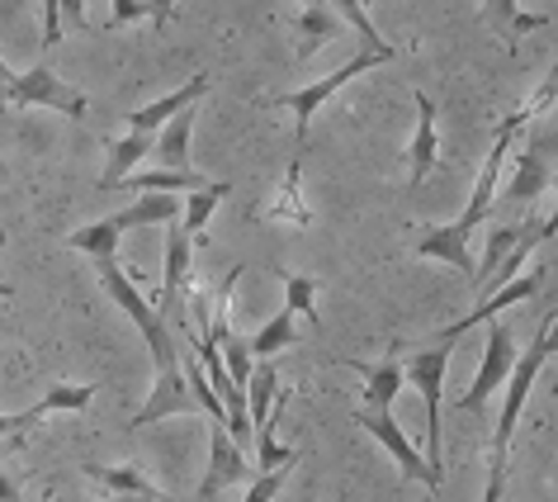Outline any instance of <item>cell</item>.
Masks as SVG:
<instances>
[{
  "instance_id": "cell-1",
  "label": "cell",
  "mask_w": 558,
  "mask_h": 502,
  "mask_svg": "<svg viewBox=\"0 0 558 502\" xmlns=\"http://www.w3.org/2000/svg\"><path fill=\"white\" fill-rule=\"evenodd\" d=\"M544 109H554V76H549V86H539L535 91V100L521 105L515 115L501 123L497 138H493V147H487V157L478 166V180H473V194H469V208L459 214L454 223H445V228H430L422 242H416V256H436L445 261V266H454L459 275H464L469 285H478V266H473V251H469V237L473 228L493 214V204H497V186H501V171H507V152H511V138L525 129L530 119H539Z\"/></svg>"
},
{
  "instance_id": "cell-2",
  "label": "cell",
  "mask_w": 558,
  "mask_h": 502,
  "mask_svg": "<svg viewBox=\"0 0 558 502\" xmlns=\"http://www.w3.org/2000/svg\"><path fill=\"white\" fill-rule=\"evenodd\" d=\"M554 323H558V309L549 303V313L539 318V327H535V342L525 346V351H515V366L507 374V403H501V413H497V431H493V459H507L511 451V431L515 422H521V413H525V398H530V389H535L539 380V370H544V360L554 356Z\"/></svg>"
},
{
  "instance_id": "cell-3",
  "label": "cell",
  "mask_w": 558,
  "mask_h": 502,
  "mask_svg": "<svg viewBox=\"0 0 558 502\" xmlns=\"http://www.w3.org/2000/svg\"><path fill=\"white\" fill-rule=\"evenodd\" d=\"M95 266H100L105 295L133 318L137 332H143V342H147V351H151V366H157V370H175L180 366V337L171 332V323H166V318L143 299V289H137L129 275H123L119 261H95Z\"/></svg>"
},
{
  "instance_id": "cell-4",
  "label": "cell",
  "mask_w": 558,
  "mask_h": 502,
  "mask_svg": "<svg viewBox=\"0 0 558 502\" xmlns=\"http://www.w3.org/2000/svg\"><path fill=\"white\" fill-rule=\"evenodd\" d=\"M454 360V342H436L430 351H416L408 366H402V380L416 384L422 394V408H426V451L422 459L445 479V427H440V394H445V370Z\"/></svg>"
},
{
  "instance_id": "cell-5",
  "label": "cell",
  "mask_w": 558,
  "mask_h": 502,
  "mask_svg": "<svg viewBox=\"0 0 558 502\" xmlns=\"http://www.w3.org/2000/svg\"><path fill=\"white\" fill-rule=\"evenodd\" d=\"M398 58V48H388V52H355L345 67H337V72H327L323 81H313V86H303V91H289V95H275L270 105H284V109H294V129H299V152H308V129H313V115L323 109L331 95H337L351 76H365L369 67H379V62H393Z\"/></svg>"
},
{
  "instance_id": "cell-6",
  "label": "cell",
  "mask_w": 558,
  "mask_h": 502,
  "mask_svg": "<svg viewBox=\"0 0 558 502\" xmlns=\"http://www.w3.org/2000/svg\"><path fill=\"white\" fill-rule=\"evenodd\" d=\"M0 100H5V105H20V109H29V105L58 109V115H66V119H86V109H90L86 95L66 86V81L48 67V58L34 62L29 72H15V76H10L5 91H0Z\"/></svg>"
},
{
  "instance_id": "cell-7",
  "label": "cell",
  "mask_w": 558,
  "mask_h": 502,
  "mask_svg": "<svg viewBox=\"0 0 558 502\" xmlns=\"http://www.w3.org/2000/svg\"><path fill=\"white\" fill-rule=\"evenodd\" d=\"M549 186H554V119H539L530 147L515 152L511 180L497 186V194L507 200V208H521V204H535Z\"/></svg>"
},
{
  "instance_id": "cell-8",
  "label": "cell",
  "mask_w": 558,
  "mask_h": 502,
  "mask_svg": "<svg viewBox=\"0 0 558 502\" xmlns=\"http://www.w3.org/2000/svg\"><path fill=\"white\" fill-rule=\"evenodd\" d=\"M256 479V469H251V451H242L228 427L222 422H208V465H204V479H199V502H214L218 493H228L236 483H251Z\"/></svg>"
},
{
  "instance_id": "cell-9",
  "label": "cell",
  "mask_w": 558,
  "mask_h": 502,
  "mask_svg": "<svg viewBox=\"0 0 558 502\" xmlns=\"http://www.w3.org/2000/svg\"><path fill=\"white\" fill-rule=\"evenodd\" d=\"M355 427H365L369 431V437L374 441H379L384 445V451L388 455H393L398 459V474H402V479H408V483H422V488H430V493H440V474L436 469H430L426 465V459H422V451H416V445L408 441V431H402L398 427V417H388V413H365V408H355Z\"/></svg>"
},
{
  "instance_id": "cell-10",
  "label": "cell",
  "mask_w": 558,
  "mask_h": 502,
  "mask_svg": "<svg viewBox=\"0 0 558 502\" xmlns=\"http://www.w3.org/2000/svg\"><path fill=\"white\" fill-rule=\"evenodd\" d=\"M487 327V346H483V366H478V380L469 384V394L454 403L459 413H473L478 417L483 408H487V398L497 394L501 384H507V374H511V366H515V342H511V327L507 323H483Z\"/></svg>"
},
{
  "instance_id": "cell-11",
  "label": "cell",
  "mask_w": 558,
  "mask_h": 502,
  "mask_svg": "<svg viewBox=\"0 0 558 502\" xmlns=\"http://www.w3.org/2000/svg\"><path fill=\"white\" fill-rule=\"evenodd\" d=\"M539 285H544V266H539V261H530V266L515 275V280H507L501 289H493V295H483L464 318H459V323H450L445 332H436V342H454V337H464V332H473V327L493 323L501 309H511V303H525L530 295H539Z\"/></svg>"
},
{
  "instance_id": "cell-12",
  "label": "cell",
  "mask_w": 558,
  "mask_h": 502,
  "mask_svg": "<svg viewBox=\"0 0 558 502\" xmlns=\"http://www.w3.org/2000/svg\"><path fill=\"white\" fill-rule=\"evenodd\" d=\"M190 413H199L194 408V394H190V384H185V374L175 370H157V384H151V394L147 403L129 417V431H143L151 422H166V417H190Z\"/></svg>"
},
{
  "instance_id": "cell-13",
  "label": "cell",
  "mask_w": 558,
  "mask_h": 502,
  "mask_svg": "<svg viewBox=\"0 0 558 502\" xmlns=\"http://www.w3.org/2000/svg\"><path fill=\"white\" fill-rule=\"evenodd\" d=\"M416 100V133H412V147H408V157H412V171H408V190H422L426 186V176L436 171V157H440V138H436V100H430L426 91H416L412 95Z\"/></svg>"
},
{
  "instance_id": "cell-14",
  "label": "cell",
  "mask_w": 558,
  "mask_h": 502,
  "mask_svg": "<svg viewBox=\"0 0 558 502\" xmlns=\"http://www.w3.org/2000/svg\"><path fill=\"white\" fill-rule=\"evenodd\" d=\"M190 251H194V237L185 228H166V247H161V261H166V271H161V303H151L166 323H171V309H180V289H185L190 280Z\"/></svg>"
},
{
  "instance_id": "cell-15",
  "label": "cell",
  "mask_w": 558,
  "mask_h": 502,
  "mask_svg": "<svg viewBox=\"0 0 558 502\" xmlns=\"http://www.w3.org/2000/svg\"><path fill=\"white\" fill-rule=\"evenodd\" d=\"M204 95H208V72H194V76H190L180 91L161 95V100H151V105L137 109V115H129V129H133V133H157L161 123H171V119H175L185 105H199Z\"/></svg>"
},
{
  "instance_id": "cell-16",
  "label": "cell",
  "mask_w": 558,
  "mask_h": 502,
  "mask_svg": "<svg viewBox=\"0 0 558 502\" xmlns=\"http://www.w3.org/2000/svg\"><path fill=\"white\" fill-rule=\"evenodd\" d=\"M194 115L199 105H185L171 123H161L151 133V152L161 157V171H190V133H194Z\"/></svg>"
},
{
  "instance_id": "cell-17",
  "label": "cell",
  "mask_w": 558,
  "mask_h": 502,
  "mask_svg": "<svg viewBox=\"0 0 558 502\" xmlns=\"http://www.w3.org/2000/svg\"><path fill=\"white\" fill-rule=\"evenodd\" d=\"M86 479L109 488V498H119V502H166L157 483L143 479L137 469H123V465H86Z\"/></svg>"
},
{
  "instance_id": "cell-18",
  "label": "cell",
  "mask_w": 558,
  "mask_h": 502,
  "mask_svg": "<svg viewBox=\"0 0 558 502\" xmlns=\"http://www.w3.org/2000/svg\"><path fill=\"white\" fill-rule=\"evenodd\" d=\"M360 380H365V389H360V408L365 413H393L402 384H408L398 356H388L384 366H374V370H360Z\"/></svg>"
},
{
  "instance_id": "cell-19",
  "label": "cell",
  "mask_w": 558,
  "mask_h": 502,
  "mask_svg": "<svg viewBox=\"0 0 558 502\" xmlns=\"http://www.w3.org/2000/svg\"><path fill=\"white\" fill-rule=\"evenodd\" d=\"M151 152V133H123L119 143H109V162H105V171H100V190H119L123 180L133 176V166L143 162Z\"/></svg>"
},
{
  "instance_id": "cell-20",
  "label": "cell",
  "mask_w": 558,
  "mask_h": 502,
  "mask_svg": "<svg viewBox=\"0 0 558 502\" xmlns=\"http://www.w3.org/2000/svg\"><path fill=\"white\" fill-rule=\"evenodd\" d=\"M483 10H487V20H493V29L497 38H507V44L515 48V38H525V34H535V29H549V15H530V10H521V0H483Z\"/></svg>"
},
{
  "instance_id": "cell-21",
  "label": "cell",
  "mask_w": 558,
  "mask_h": 502,
  "mask_svg": "<svg viewBox=\"0 0 558 502\" xmlns=\"http://www.w3.org/2000/svg\"><path fill=\"white\" fill-rule=\"evenodd\" d=\"M232 180H208V186L199 190H185V204H180V228H185L190 237L208 228V218H214V208L228 200Z\"/></svg>"
},
{
  "instance_id": "cell-22",
  "label": "cell",
  "mask_w": 558,
  "mask_h": 502,
  "mask_svg": "<svg viewBox=\"0 0 558 502\" xmlns=\"http://www.w3.org/2000/svg\"><path fill=\"white\" fill-rule=\"evenodd\" d=\"M327 10H337V15L351 24V29H360V52H388V48H393L379 29H374L365 0H327Z\"/></svg>"
},
{
  "instance_id": "cell-23",
  "label": "cell",
  "mask_w": 558,
  "mask_h": 502,
  "mask_svg": "<svg viewBox=\"0 0 558 502\" xmlns=\"http://www.w3.org/2000/svg\"><path fill=\"white\" fill-rule=\"evenodd\" d=\"M294 323H299V318H294V313H289V309H284V313H275V318H270V323H265V327L256 332V337H251V342H246V351H251V360H275V356H279V351H284V346H289V342H294Z\"/></svg>"
},
{
  "instance_id": "cell-24",
  "label": "cell",
  "mask_w": 558,
  "mask_h": 502,
  "mask_svg": "<svg viewBox=\"0 0 558 502\" xmlns=\"http://www.w3.org/2000/svg\"><path fill=\"white\" fill-rule=\"evenodd\" d=\"M279 285H284V309L303 318V323L323 327V318H317V280L313 275H284L279 271Z\"/></svg>"
},
{
  "instance_id": "cell-25",
  "label": "cell",
  "mask_w": 558,
  "mask_h": 502,
  "mask_svg": "<svg viewBox=\"0 0 558 502\" xmlns=\"http://www.w3.org/2000/svg\"><path fill=\"white\" fill-rule=\"evenodd\" d=\"M95 394H100V384H58L52 394L38 398V413H86Z\"/></svg>"
},
{
  "instance_id": "cell-26",
  "label": "cell",
  "mask_w": 558,
  "mask_h": 502,
  "mask_svg": "<svg viewBox=\"0 0 558 502\" xmlns=\"http://www.w3.org/2000/svg\"><path fill=\"white\" fill-rule=\"evenodd\" d=\"M299 176H303V152H294V162H289V176H284V186H279V200L270 208V218L308 223V208H303V200H299Z\"/></svg>"
},
{
  "instance_id": "cell-27",
  "label": "cell",
  "mask_w": 558,
  "mask_h": 502,
  "mask_svg": "<svg viewBox=\"0 0 558 502\" xmlns=\"http://www.w3.org/2000/svg\"><path fill=\"white\" fill-rule=\"evenodd\" d=\"M521 242V223H511V228H493L487 232V251H483V266H478V285L487 280V275H493L497 266H501V256H507V251ZM473 285V289H478Z\"/></svg>"
},
{
  "instance_id": "cell-28",
  "label": "cell",
  "mask_w": 558,
  "mask_h": 502,
  "mask_svg": "<svg viewBox=\"0 0 558 502\" xmlns=\"http://www.w3.org/2000/svg\"><path fill=\"white\" fill-rule=\"evenodd\" d=\"M294 474V465H284V469H270V474H256V479L246 483V498L242 502H275L279 493H284V479Z\"/></svg>"
},
{
  "instance_id": "cell-29",
  "label": "cell",
  "mask_w": 558,
  "mask_h": 502,
  "mask_svg": "<svg viewBox=\"0 0 558 502\" xmlns=\"http://www.w3.org/2000/svg\"><path fill=\"white\" fill-rule=\"evenodd\" d=\"M303 34H308V48L303 52L331 44V38H337V15H327V5L323 10H303Z\"/></svg>"
},
{
  "instance_id": "cell-30",
  "label": "cell",
  "mask_w": 558,
  "mask_h": 502,
  "mask_svg": "<svg viewBox=\"0 0 558 502\" xmlns=\"http://www.w3.org/2000/svg\"><path fill=\"white\" fill-rule=\"evenodd\" d=\"M62 44V5L58 0H44V38H38V48H44V58L52 48Z\"/></svg>"
},
{
  "instance_id": "cell-31",
  "label": "cell",
  "mask_w": 558,
  "mask_h": 502,
  "mask_svg": "<svg viewBox=\"0 0 558 502\" xmlns=\"http://www.w3.org/2000/svg\"><path fill=\"white\" fill-rule=\"evenodd\" d=\"M38 403L34 408H24V413H0V441H10V437H24V427H34L38 422Z\"/></svg>"
},
{
  "instance_id": "cell-32",
  "label": "cell",
  "mask_w": 558,
  "mask_h": 502,
  "mask_svg": "<svg viewBox=\"0 0 558 502\" xmlns=\"http://www.w3.org/2000/svg\"><path fill=\"white\" fill-rule=\"evenodd\" d=\"M501 488H507V459H493V455H487V488H483V502H501Z\"/></svg>"
},
{
  "instance_id": "cell-33",
  "label": "cell",
  "mask_w": 558,
  "mask_h": 502,
  "mask_svg": "<svg viewBox=\"0 0 558 502\" xmlns=\"http://www.w3.org/2000/svg\"><path fill=\"white\" fill-rule=\"evenodd\" d=\"M137 5H143V15H147L151 24H157V29H161V24H166V20H171L175 0H137Z\"/></svg>"
},
{
  "instance_id": "cell-34",
  "label": "cell",
  "mask_w": 558,
  "mask_h": 502,
  "mask_svg": "<svg viewBox=\"0 0 558 502\" xmlns=\"http://www.w3.org/2000/svg\"><path fill=\"white\" fill-rule=\"evenodd\" d=\"M133 20H147L143 5H137V0H114V24H119V29H123V24H133Z\"/></svg>"
},
{
  "instance_id": "cell-35",
  "label": "cell",
  "mask_w": 558,
  "mask_h": 502,
  "mask_svg": "<svg viewBox=\"0 0 558 502\" xmlns=\"http://www.w3.org/2000/svg\"><path fill=\"white\" fill-rule=\"evenodd\" d=\"M58 5H62V15H66V20L86 29V0H58Z\"/></svg>"
},
{
  "instance_id": "cell-36",
  "label": "cell",
  "mask_w": 558,
  "mask_h": 502,
  "mask_svg": "<svg viewBox=\"0 0 558 502\" xmlns=\"http://www.w3.org/2000/svg\"><path fill=\"white\" fill-rule=\"evenodd\" d=\"M0 502H20V479L15 474H0Z\"/></svg>"
},
{
  "instance_id": "cell-37",
  "label": "cell",
  "mask_w": 558,
  "mask_h": 502,
  "mask_svg": "<svg viewBox=\"0 0 558 502\" xmlns=\"http://www.w3.org/2000/svg\"><path fill=\"white\" fill-rule=\"evenodd\" d=\"M10 76H15V72H10V67H5V58H0V91H5V81Z\"/></svg>"
},
{
  "instance_id": "cell-38",
  "label": "cell",
  "mask_w": 558,
  "mask_h": 502,
  "mask_svg": "<svg viewBox=\"0 0 558 502\" xmlns=\"http://www.w3.org/2000/svg\"><path fill=\"white\" fill-rule=\"evenodd\" d=\"M327 5V0H303V10H323Z\"/></svg>"
},
{
  "instance_id": "cell-39",
  "label": "cell",
  "mask_w": 558,
  "mask_h": 502,
  "mask_svg": "<svg viewBox=\"0 0 558 502\" xmlns=\"http://www.w3.org/2000/svg\"><path fill=\"white\" fill-rule=\"evenodd\" d=\"M10 295H15V289H10L5 280H0V299H10Z\"/></svg>"
},
{
  "instance_id": "cell-40",
  "label": "cell",
  "mask_w": 558,
  "mask_h": 502,
  "mask_svg": "<svg viewBox=\"0 0 558 502\" xmlns=\"http://www.w3.org/2000/svg\"><path fill=\"white\" fill-rule=\"evenodd\" d=\"M331 502H345V493H337V498H331Z\"/></svg>"
},
{
  "instance_id": "cell-41",
  "label": "cell",
  "mask_w": 558,
  "mask_h": 502,
  "mask_svg": "<svg viewBox=\"0 0 558 502\" xmlns=\"http://www.w3.org/2000/svg\"><path fill=\"white\" fill-rule=\"evenodd\" d=\"M0 242H5V228H0Z\"/></svg>"
},
{
  "instance_id": "cell-42",
  "label": "cell",
  "mask_w": 558,
  "mask_h": 502,
  "mask_svg": "<svg viewBox=\"0 0 558 502\" xmlns=\"http://www.w3.org/2000/svg\"><path fill=\"white\" fill-rule=\"evenodd\" d=\"M549 502H554V498H549Z\"/></svg>"
}]
</instances>
